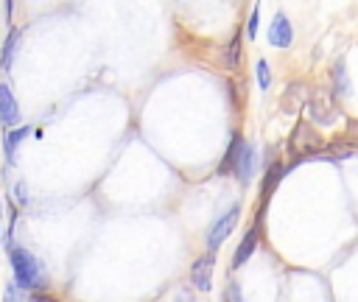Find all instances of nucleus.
I'll use <instances>...</instances> for the list:
<instances>
[{"label": "nucleus", "instance_id": "1", "mask_svg": "<svg viewBox=\"0 0 358 302\" xmlns=\"http://www.w3.org/2000/svg\"><path fill=\"white\" fill-rule=\"evenodd\" d=\"M8 260H11V271H14V285L17 288H45L48 277L39 266V260L22 249V246H8Z\"/></svg>", "mask_w": 358, "mask_h": 302}, {"label": "nucleus", "instance_id": "2", "mask_svg": "<svg viewBox=\"0 0 358 302\" xmlns=\"http://www.w3.org/2000/svg\"><path fill=\"white\" fill-rule=\"evenodd\" d=\"M322 148H324L322 134L310 123H299L288 140V151H294V154H319Z\"/></svg>", "mask_w": 358, "mask_h": 302}, {"label": "nucleus", "instance_id": "3", "mask_svg": "<svg viewBox=\"0 0 358 302\" xmlns=\"http://www.w3.org/2000/svg\"><path fill=\"white\" fill-rule=\"evenodd\" d=\"M238 215H241V204H232L229 207V213L227 215H221L213 226H210V232H207V249H210V254H215L218 252V246L229 238V232L235 229V224H238Z\"/></svg>", "mask_w": 358, "mask_h": 302}, {"label": "nucleus", "instance_id": "4", "mask_svg": "<svg viewBox=\"0 0 358 302\" xmlns=\"http://www.w3.org/2000/svg\"><path fill=\"white\" fill-rule=\"evenodd\" d=\"M308 112H310L313 123H327L338 109H336V101H333L324 89H316V92H313V98L308 101Z\"/></svg>", "mask_w": 358, "mask_h": 302}, {"label": "nucleus", "instance_id": "5", "mask_svg": "<svg viewBox=\"0 0 358 302\" xmlns=\"http://www.w3.org/2000/svg\"><path fill=\"white\" fill-rule=\"evenodd\" d=\"M213 268H215V257H213V254H201V257L193 263V268H190V282H193V288L210 291V288H213Z\"/></svg>", "mask_w": 358, "mask_h": 302}, {"label": "nucleus", "instance_id": "6", "mask_svg": "<svg viewBox=\"0 0 358 302\" xmlns=\"http://www.w3.org/2000/svg\"><path fill=\"white\" fill-rule=\"evenodd\" d=\"M0 123L11 131L20 126V106H17V98L11 92V87L0 84Z\"/></svg>", "mask_w": 358, "mask_h": 302}, {"label": "nucleus", "instance_id": "7", "mask_svg": "<svg viewBox=\"0 0 358 302\" xmlns=\"http://www.w3.org/2000/svg\"><path fill=\"white\" fill-rule=\"evenodd\" d=\"M232 173L238 176V182H249L252 173H255V148L249 143H241L238 148V157H235V165H232Z\"/></svg>", "mask_w": 358, "mask_h": 302}, {"label": "nucleus", "instance_id": "8", "mask_svg": "<svg viewBox=\"0 0 358 302\" xmlns=\"http://www.w3.org/2000/svg\"><path fill=\"white\" fill-rule=\"evenodd\" d=\"M268 42H271L274 48H288V45L294 42V28H291V22H288L285 14H277V17H274V22H271V28H268Z\"/></svg>", "mask_w": 358, "mask_h": 302}, {"label": "nucleus", "instance_id": "9", "mask_svg": "<svg viewBox=\"0 0 358 302\" xmlns=\"http://www.w3.org/2000/svg\"><path fill=\"white\" fill-rule=\"evenodd\" d=\"M17 45H20V28H11L6 42H3V50H0V70H11L14 64V53H17Z\"/></svg>", "mask_w": 358, "mask_h": 302}, {"label": "nucleus", "instance_id": "10", "mask_svg": "<svg viewBox=\"0 0 358 302\" xmlns=\"http://www.w3.org/2000/svg\"><path fill=\"white\" fill-rule=\"evenodd\" d=\"M255 246H257V229H249V232H246V238L241 240V246L235 249V257H232V268H241V266H243V263L252 257Z\"/></svg>", "mask_w": 358, "mask_h": 302}, {"label": "nucleus", "instance_id": "11", "mask_svg": "<svg viewBox=\"0 0 358 302\" xmlns=\"http://www.w3.org/2000/svg\"><path fill=\"white\" fill-rule=\"evenodd\" d=\"M238 62H241V34H235V36H232L229 48H227V50H224V56H221V64H224L227 70H235V67H238Z\"/></svg>", "mask_w": 358, "mask_h": 302}, {"label": "nucleus", "instance_id": "12", "mask_svg": "<svg viewBox=\"0 0 358 302\" xmlns=\"http://www.w3.org/2000/svg\"><path fill=\"white\" fill-rule=\"evenodd\" d=\"M282 173H285V168L280 165V162H274L271 168H268V173H266V179H263V201L274 193V187L280 185V179H282Z\"/></svg>", "mask_w": 358, "mask_h": 302}, {"label": "nucleus", "instance_id": "13", "mask_svg": "<svg viewBox=\"0 0 358 302\" xmlns=\"http://www.w3.org/2000/svg\"><path fill=\"white\" fill-rule=\"evenodd\" d=\"M28 131H31L28 126H17V129H11V131L6 134V157H8V159H14V151H17V145L28 137Z\"/></svg>", "mask_w": 358, "mask_h": 302}, {"label": "nucleus", "instance_id": "14", "mask_svg": "<svg viewBox=\"0 0 358 302\" xmlns=\"http://www.w3.org/2000/svg\"><path fill=\"white\" fill-rule=\"evenodd\" d=\"M241 143H243V140L235 134V137H232V143H229V148H227V157H224V159H221V165H218V173H221V176H224V173H232V165H235V157H238Z\"/></svg>", "mask_w": 358, "mask_h": 302}, {"label": "nucleus", "instance_id": "15", "mask_svg": "<svg viewBox=\"0 0 358 302\" xmlns=\"http://www.w3.org/2000/svg\"><path fill=\"white\" fill-rule=\"evenodd\" d=\"M352 148H355V145H352L350 140H344V137H341V140H333V143L327 145V151H324V157H330V159H341V157H347V154H352Z\"/></svg>", "mask_w": 358, "mask_h": 302}, {"label": "nucleus", "instance_id": "16", "mask_svg": "<svg viewBox=\"0 0 358 302\" xmlns=\"http://www.w3.org/2000/svg\"><path fill=\"white\" fill-rule=\"evenodd\" d=\"M333 78H338V81H333V84H336V95H347L350 84H347V76H344V64H341V62L333 67Z\"/></svg>", "mask_w": 358, "mask_h": 302}, {"label": "nucleus", "instance_id": "17", "mask_svg": "<svg viewBox=\"0 0 358 302\" xmlns=\"http://www.w3.org/2000/svg\"><path fill=\"white\" fill-rule=\"evenodd\" d=\"M257 84L263 87V89H268V84H271V70H268V62H257Z\"/></svg>", "mask_w": 358, "mask_h": 302}, {"label": "nucleus", "instance_id": "18", "mask_svg": "<svg viewBox=\"0 0 358 302\" xmlns=\"http://www.w3.org/2000/svg\"><path fill=\"white\" fill-rule=\"evenodd\" d=\"M3 302H22V291H20L14 282H8V285H6V296H3Z\"/></svg>", "mask_w": 358, "mask_h": 302}, {"label": "nucleus", "instance_id": "19", "mask_svg": "<svg viewBox=\"0 0 358 302\" xmlns=\"http://www.w3.org/2000/svg\"><path fill=\"white\" fill-rule=\"evenodd\" d=\"M344 140H350L352 145H358V120H347V137Z\"/></svg>", "mask_w": 358, "mask_h": 302}, {"label": "nucleus", "instance_id": "20", "mask_svg": "<svg viewBox=\"0 0 358 302\" xmlns=\"http://www.w3.org/2000/svg\"><path fill=\"white\" fill-rule=\"evenodd\" d=\"M28 302H59V299L50 296V294H45V291H34V294L28 296Z\"/></svg>", "mask_w": 358, "mask_h": 302}, {"label": "nucleus", "instance_id": "21", "mask_svg": "<svg viewBox=\"0 0 358 302\" xmlns=\"http://www.w3.org/2000/svg\"><path fill=\"white\" fill-rule=\"evenodd\" d=\"M257 20H260V17H257V8H252V17H249V31H246V34H249V39H255V34H257Z\"/></svg>", "mask_w": 358, "mask_h": 302}, {"label": "nucleus", "instance_id": "22", "mask_svg": "<svg viewBox=\"0 0 358 302\" xmlns=\"http://www.w3.org/2000/svg\"><path fill=\"white\" fill-rule=\"evenodd\" d=\"M229 299H232V302H241V291H238V282H232V285H229Z\"/></svg>", "mask_w": 358, "mask_h": 302}, {"label": "nucleus", "instance_id": "23", "mask_svg": "<svg viewBox=\"0 0 358 302\" xmlns=\"http://www.w3.org/2000/svg\"><path fill=\"white\" fill-rule=\"evenodd\" d=\"M176 302H193L190 291H179V294H176Z\"/></svg>", "mask_w": 358, "mask_h": 302}]
</instances>
